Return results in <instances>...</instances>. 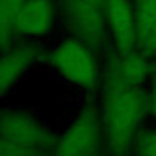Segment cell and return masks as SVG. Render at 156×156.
<instances>
[{
    "instance_id": "1",
    "label": "cell",
    "mask_w": 156,
    "mask_h": 156,
    "mask_svg": "<svg viewBox=\"0 0 156 156\" xmlns=\"http://www.w3.org/2000/svg\"><path fill=\"white\" fill-rule=\"evenodd\" d=\"M151 107V96L140 88L105 84L102 123L111 156H126L134 145L138 129Z\"/></svg>"
},
{
    "instance_id": "2",
    "label": "cell",
    "mask_w": 156,
    "mask_h": 156,
    "mask_svg": "<svg viewBox=\"0 0 156 156\" xmlns=\"http://www.w3.org/2000/svg\"><path fill=\"white\" fill-rule=\"evenodd\" d=\"M56 134L35 117L21 111H2L0 156H52Z\"/></svg>"
},
{
    "instance_id": "3",
    "label": "cell",
    "mask_w": 156,
    "mask_h": 156,
    "mask_svg": "<svg viewBox=\"0 0 156 156\" xmlns=\"http://www.w3.org/2000/svg\"><path fill=\"white\" fill-rule=\"evenodd\" d=\"M107 149L101 111L87 104L58 138L52 156H102Z\"/></svg>"
},
{
    "instance_id": "4",
    "label": "cell",
    "mask_w": 156,
    "mask_h": 156,
    "mask_svg": "<svg viewBox=\"0 0 156 156\" xmlns=\"http://www.w3.org/2000/svg\"><path fill=\"white\" fill-rule=\"evenodd\" d=\"M50 61L63 78L83 89H93L99 82L95 52L77 38L61 41L50 54Z\"/></svg>"
},
{
    "instance_id": "5",
    "label": "cell",
    "mask_w": 156,
    "mask_h": 156,
    "mask_svg": "<svg viewBox=\"0 0 156 156\" xmlns=\"http://www.w3.org/2000/svg\"><path fill=\"white\" fill-rule=\"evenodd\" d=\"M63 20L74 38L94 52L102 49L107 37L105 7L89 0H61Z\"/></svg>"
},
{
    "instance_id": "6",
    "label": "cell",
    "mask_w": 156,
    "mask_h": 156,
    "mask_svg": "<svg viewBox=\"0 0 156 156\" xmlns=\"http://www.w3.org/2000/svg\"><path fill=\"white\" fill-rule=\"evenodd\" d=\"M107 28L118 54H129L138 48L135 10L129 0H106Z\"/></svg>"
},
{
    "instance_id": "7",
    "label": "cell",
    "mask_w": 156,
    "mask_h": 156,
    "mask_svg": "<svg viewBox=\"0 0 156 156\" xmlns=\"http://www.w3.org/2000/svg\"><path fill=\"white\" fill-rule=\"evenodd\" d=\"M151 72L152 66L146 60V55L135 51L118 54L107 67L105 84L140 88Z\"/></svg>"
},
{
    "instance_id": "8",
    "label": "cell",
    "mask_w": 156,
    "mask_h": 156,
    "mask_svg": "<svg viewBox=\"0 0 156 156\" xmlns=\"http://www.w3.org/2000/svg\"><path fill=\"white\" fill-rule=\"evenodd\" d=\"M54 20L50 0H24L15 15L12 34L37 37L48 33Z\"/></svg>"
},
{
    "instance_id": "9",
    "label": "cell",
    "mask_w": 156,
    "mask_h": 156,
    "mask_svg": "<svg viewBox=\"0 0 156 156\" xmlns=\"http://www.w3.org/2000/svg\"><path fill=\"white\" fill-rule=\"evenodd\" d=\"M41 55L39 45L33 43L22 44L11 49L2 50L0 65V91L1 95L17 82L22 73Z\"/></svg>"
},
{
    "instance_id": "10",
    "label": "cell",
    "mask_w": 156,
    "mask_h": 156,
    "mask_svg": "<svg viewBox=\"0 0 156 156\" xmlns=\"http://www.w3.org/2000/svg\"><path fill=\"white\" fill-rule=\"evenodd\" d=\"M138 48L144 55L156 54V0H135Z\"/></svg>"
},
{
    "instance_id": "11",
    "label": "cell",
    "mask_w": 156,
    "mask_h": 156,
    "mask_svg": "<svg viewBox=\"0 0 156 156\" xmlns=\"http://www.w3.org/2000/svg\"><path fill=\"white\" fill-rule=\"evenodd\" d=\"M24 0H0V20H1V46L6 48L12 34V22L16 12Z\"/></svg>"
},
{
    "instance_id": "12",
    "label": "cell",
    "mask_w": 156,
    "mask_h": 156,
    "mask_svg": "<svg viewBox=\"0 0 156 156\" xmlns=\"http://www.w3.org/2000/svg\"><path fill=\"white\" fill-rule=\"evenodd\" d=\"M134 149L136 156H156V130H143L139 132Z\"/></svg>"
},
{
    "instance_id": "13",
    "label": "cell",
    "mask_w": 156,
    "mask_h": 156,
    "mask_svg": "<svg viewBox=\"0 0 156 156\" xmlns=\"http://www.w3.org/2000/svg\"><path fill=\"white\" fill-rule=\"evenodd\" d=\"M150 110L156 117V91L151 95V107H150Z\"/></svg>"
}]
</instances>
